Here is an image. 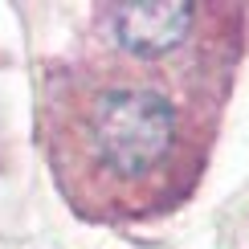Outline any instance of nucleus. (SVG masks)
<instances>
[{
	"mask_svg": "<svg viewBox=\"0 0 249 249\" xmlns=\"http://www.w3.org/2000/svg\"><path fill=\"white\" fill-rule=\"evenodd\" d=\"M86 135L102 168L123 180H143L172 155L176 110L147 86H107L90 98Z\"/></svg>",
	"mask_w": 249,
	"mask_h": 249,
	"instance_id": "1",
	"label": "nucleus"
},
{
	"mask_svg": "<svg viewBox=\"0 0 249 249\" xmlns=\"http://www.w3.org/2000/svg\"><path fill=\"white\" fill-rule=\"evenodd\" d=\"M192 25V8L176 0H147V4H123L115 17L119 45L135 57H160L172 53Z\"/></svg>",
	"mask_w": 249,
	"mask_h": 249,
	"instance_id": "2",
	"label": "nucleus"
}]
</instances>
